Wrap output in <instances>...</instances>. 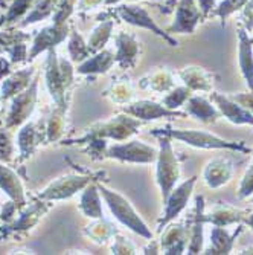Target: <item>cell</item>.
<instances>
[{"mask_svg":"<svg viewBox=\"0 0 253 255\" xmlns=\"http://www.w3.org/2000/svg\"><path fill=\"white\" fill-rule=\"evenodd\" d=\"M157 136H168L177 141L195 147V148H204V150H232L240 153H249L250 148L244 145V142H231L226 139L204 131V130H172V128H162L159 131H154Z\"/></svg>","mask_w":253,"mask_h":255,"instance_id":"1","label":"cell"},{"mask_svg":"<svg viewBox=\"0 0 253 255\" xmlns=\"http://www.w3.org/2000/svg\"><path fill=\"white\" fill-rule=\"evenodd\" d=\"M180 177V165L174 154L171 141L168 136H160V153L157 159V183L162 190L164 202L168 199L171 191Z\"/></svg>","mask_w":253,"mask_h":255,"instance_id":"2","label":"cell"},{"mask_svg":"<svg viewBox=\"0 0 253 255\" xmlns=\"http://www.w3.org/2000/svg\"><path fill=\"white\" fill-rule=\"evenodd\" d=\"M99 191L104 196V199L107 200L114 217H116L121 223H124L130 229H133L134 233H137L139 236H144L145 239L153 237L151 231L147 228V225L142 222V219L136 214V211L131 208V205L122 196H119L118 193H113L104 187H99Z\"/></svg>","mask_w":253,"mask_h":255,"instance_id":"3","label":"cell"},{"mask_svg":"<svg viewBox=\"0 0 253 255\" xmlns=\"http://www.w3.org/2000/svg\"><path fill=\"white\" fill-rule=\"evenodd\" d=\"M195 182H197V177L194 176V177L185 180L183 183H180L175 190L171 191L168 199L164 202L165 203V211H164L162 219L159 220L160 228H164L165 225H168L171 220H174L183 210H185L188 202H189V197L192 194Z\"/></svg>","mask_w":253,"mask_h":255,"instance_id":"4","label":"cell"},{"mask_svg":"<svg viewBox=\"0 0 253 255\" xmlns=\"http://www.w3.org/2000/svg\"><path fill=\"white\" fill-rule=\"evenodd\" d=\"M211 100L215 103L217 109L227 121H231L232 124L237 126L249 124L253 127V113L246 107H243L240 103H237L234 98H229L223 94H218V92H212Z\"/></svg>","mask_w":253,"mask_h":255,"instance_id":"5","label":"cell"},{"mask_svg":"<svg viewBox=\"0 0 253 255\" xmlns=\"http://www.w3.org/2000/svg\"><path fill=\"white\" fill-rule=\"evenodd\" d=\"M234 171L235 168L231 160L224 157H215L211 162H208V165L204 167L203 179L209 188L217 190L231 182Z\"/></svg>","mask_w":253,"mask_h":255,"instance_id":"6","label":"cell"},{"mask_svg":"<svg viewBox=\"0 0 253 255\" xmlns=\"http://www.w3.org/2000/svg\"><path fill=\"white\" fill-rule=\"evenodd\" d=\"M108 156L121 159V160H128V162H153L157 153L151 147L134 141L131 144L116 145L110 148Z\"/></svg>","mask_w":253,"mask_h":255,"instance_id":"7","label":"cell"},{"mask_svg":"<svg viewBox=\"0 0 253 255\" xmlns=\"http://www.w3.org/2000/svg\"><path fill=\"white\" fill-rule=\"evenodd\" d=\"M87 182H88V177H81V176L61 177L57 182H54L51 187L41 194V197L43 199H64V197H71L80 188H83Z\"/></svg>","mask_w":253,"mask_h":255,"instance_id":"8","label":"cell"},{"mask_svg":"<svg viewBox=\"0 0 253 255\" xmlns=\"http://www.w3.org/2000/svg\"><path fill=\"white\" fill-rule=\"evenodd\" d=\"M246 214V211H241L231 205L217 203L209 213H204V220L206 223H212L214 226H227L237 222H243Z\"/></svg>","mask_w":253,"mask_h":255,"instance_id":"9","label":"cell"},{"mask_svg":"<svg viewBox=\"0 0 253 255\" xmlns=\"http://www.w3.org/2000/svg\"><path fill=\"white\" fill-rule=\"evenodd\" d=\"M198 20H200V11L197 9L194 0H181L178 3L175 23L171 26V31L192 32Z\"/></svg>","mask_w":253,"mask_h":255,"instance_id":"10","label":"cell"},{"mask_svg":"<svg viewBox=\"0 0 253 255\" xmlns=\"http://www.w3.org/2000/svg\"><path fill=\"white\" fill-rule=\"evenodd\" d=\"M130 113L136 115L142 120H159V118H169V117H185L186 113H181L177 110H171L167 106H160L151 101H141V103H136L128 109Z\"/></svg>","mask_w":253,"mask_h":255,"instance_id":"11","label":"cell"},{"mask_svg":"<svg viewBox=\"0 0 253 255\" xmlns=\"http://www.w3.org/2000/svg\"><path fill=\"white\" fill-rule=\"evenodd\" d=\"M204 197L198 196L195 199V213L192 219V228L189 234L188 254H200L203 249V226H204Z\"/></svg>","mask_w":253,"mask_h":255,"instance_id":"12","label":"cell"},{"mask_svg":"<svg viewBox=\"0 0 253 255\" xmlns=\"http://www.w3.org/2000/svg\"><path fill=\"white\" fill-rule=\"evenodd\" d=\"M186 115H191L201 123H215L221 117L217 106H212V103L203 97H189L186 104Z\"/></svg>","mask_w":253,"mask_h":255,"instance_id":"13","label":"cell"},{"mask_svg":"<svg viewBox=\"0 0 253 255\" xmlns=\"http://www.w3.org/2000/svg\"><path fill=\"white\" fill-rule=\"evenodd\" d=\"M240 69L241 74L253 92V51H252V40H249L244 29H240V51H238Z\"/></svg>","mask_w":253,"mask_h":255,"instance_id":"14","label":"cell"},{"mask_svg":"<svg viewBox=\"0 0 253 255\" xmlns=\"http://www.w3.org/2000/svg\"><path fill=\"white\" fill-rule=\"evenodd\" d=\"M180 77L191 90L212 92L214 75L211 72H206L201 67H185L180 72Z\"/></svg>","mask_w":253,"mask_h":255,"instance_id":"15","label":"cell"},{"mask_svg":"<svg viewBox=\"0 0 253 255\" xmlns=\"http://www.w3.org/2000/svg\"><path fill=\"white\" fill-rule=\"evenodd\" d=\"M243 231V226L238 228L237 233L229 234L223 226H214L211 233V246L204 251V254H229L232 251L234 242L238 237V234Z\"/></svg>","mask_w":253,"mask_h":255,"instance_id":"16","label":"cell"},{"mask_svg":"<svg viewBox=\"0 0 253 255\" xmlns=\"http://www.w3.org/2000/svg\"><path fill=\"white\" fill-rule=\"evenodd\" d=\"M188 246V231L183 225H172L162 237L165 254H183Z\"/></svg>","mask_w":253,"mask_h":255,"instance_id":"17","label":"cell"},{"mask_svg":"<svg viewBox=\"0 0 253 255\" xmlns=\"http://www.w3.org/2000/svg\"><path fill=\"white\" fill-rule=\"evenodd\" d=\"M35 87H37V84L34 83L31 90H28L23 95L17 97V100L14 101V107L11 110V115H9V126L20 124L28 117V113H31V110L34 107L32 104L35 101Z\"/></svg>","mask_w":253,"mask_h":255,"instance_id":"18","label":"cell"},{"mask_svg":"<svg viewBox=\"0 0 253 255\" xmlns=\"http://www.w3.org/2000/svg\"><path fill=\"white\" fill-rule=\"evenodd\" d=\"M0 187H2L14 202H23V190L18 177L6 167L0 165Z\"/></svg>","mask_w":253,"mask_h":255,"instance_id":"19","label":"cell"},{"mask_svg":"<svg viewBox=\"0 0 253 255\" xmlns=\"http://www.w3.org/2000/svg\"><path fill=\"white\" fill-rule=\"evenodd\" d=\"M81 208L90 217H101V205H99L95 187H90L85 190V193L81 199Z\"/></svg>","mask_w":253,"mask_h":255,"instance_id":"20","label":"cell"},{"mask_svg":"<svg viewBox=\"0 0 253 255\" xmlns=\"http://www.w3.org/2000/svg\"><path fill=\"white\" fill-rule=\"evenodd\" d=\"M113 58L110 57V54H102V55H98L95 58L88 60L87 63H84L78 72L80 74H90V72H104L110 67Z\"/></svg>","mask_w":253,"mask_h":255,"instance_id":"21","label":"cell"},{"mask_svg":"<svg viewBox=\"0 0 253 255\" xmlns=\"http://www.w3.org/2000/svg\"><path fill=\"white\" fill-rule=\"evenodd\" d=\"M61 31H64V29H61ZM61 31H57V28H55V29H44V31L40 34V37L37 38V41H35L34 51H32V57H34L35 54H38L40 51L46 49L48 46H51V44H54V43H57V41H61L63 37L66 35V34H60V35H58V32H61Z\"/></svg>","mask_w":253,"mask_h":255,"instance_id":"22","label":"cell"},{"mask_svg":"<svg viewBox=\"0 0 253 255\" xmlns=\"http://www.w3.org/2000/svg\"><path fill=\"white\" fill-rule=\"evenodd\" d=\"M191 97V89L188 86L185 87H175L171 94L164 100V104L171 109V110H175L177 107H180L185 101H188Z\"/></svg>","mask_w":253,"mask_h":255,"instance_id":"23","label":"cell"},{"mask_svg":"<svg viewBox=\"0 0 253 255\" xmlns=\"http://www.w3.org/2000/svg\"><path fill=\"white\" fill-rule=\"evenodd\" d=\"M28 84V72H20L3 84V97H9Z\"/></svg>","mask_w":253,"mask_h":255,"instance_id":"24","label":"cell"},{"mask_svg":"<svg viewBox=\"0 0 253 255\" xmlns=\"http://www.w3.org/2000/svg\"><path fill=\"white\" fill-rule=\"evenodd\" d=\"M252 194H253V165H250L249 170L244 173L237 196H238V199H247Z\"/></svg>","mask_w":253,"mask_h":255,"instance_id":"25","label":"cell"},{"mask_svg":"<svg viewBox=\"0 0 253 255\" xmlns=\"http://www.w3.org/2000/svg\"><path fill=\"white\" fill-rule=\"evenodd\" d=\"M172 77L169 75V72H167V71H160L157 75H156V78H154V81H153V89H156V90H168V89H171L172 87Z\"/></svg>","mask_w":253,"mask_h":255,"instance_id":"26","label":"cell"},{"mask_svg":"<svg viewBox=\"0 0 253 255\" xmlns=\"http://www.w3.org/2000/svg\"><path fill=\"white\" fill-rule=\"evenodd\" d=\"M246 2H247V0H224V2L218 8L220 17L224 20L229 14H232L234 11H237L238 8H241Z\"/></svg>","mask_w":253,"mask_h":255,"instance_id":"27","label":"cell"},{"mask_svg":"<svg viewBox=\"0 0 253 255\" xmlns=\"http://www.w3.org/2000/svg\"><path fill=\"white\" fill-rule=\"evenodd\" d=\"M55 3V0H43V3L38 5V8L34 11V14H31V17L28 18V21H35V18H41L44 17L46 14H49L51 12V8Z\"/></svg>","mask_w":253,"mask_h":255,"instance_id":"28","label":"cell"},{"mask_svg":"<svg viewBox=\"0 0 253 255\" xmlns=\"http://www.w3.org/2000/svg\"><path fill=\"white\" fill-rule=\"evenodd\" d=\"M232 98L253 113V92L252 94H238V95H234Z\"/></svg>","mask_w":253,"mask_h":255,"instance_id":"29","label":"cell"},{"mask_svg":"<svg viewBox=\"0 0 253 255\" xmlns=\"http://www.w3.org/2000/svg\"><path fill=\"white\" fill-rule=\"evenodd\" d=\"M28 2H31V0H17V2L14 3V6L11 8L9 18L17 17V15H20L21 12H25V11H26V6H28Z\"/></svg>","mask_w":253,"mask_h":255,"instance_id":"30","label":"cell"},{"mask_svg":"<svg viewBox=\"0 0 253 255\" xmlns=\"http://www.w3.org/2000/svg\"><path fill=\"white\" fill-rule=\"evenodd\" d=\"M5 153H9V142L5 134H0V156H5Z\"/></svg>","mask_w":253,"mask_h":255,"instance_id":"31","label":"cell"},{"mask_svg":"<svg viewBox=\"0 0 253 255\" xmlns=\"http://www.w3.org/2000/svg\"><path fill=\"white\" fill-rule=\"evenodd\" d=\"M214 6V0H200V8L203 14H208Z\"/></svg>","mask_w":253,"mask_h":255,"instance_id":"32","label":"cell"},{"mask_svg":"<svg viewBox=\"0 0 253 255\" xmlns=\"http://www.w3.org/2000/svg\"><path fill=\"white\" fill-rule=\"evenodd\" d=\"M243 222H244L249 228L253 229V213H252V214H246V217L243 219Z\"/></svg>","mask_w":253,"mask_h":255,"instance_id":"33","label":"cell"},{"mask_svg":"<svg viewBox=\"0 0 253 255\" xmlns=\"http://www.w3.org/2000/svg\"><path fill=\"white\" fill-rule=\"evenodd\" d=\"M252 43H253V40H252Z\"/></svg>","mask_w":253,"mask_h":255,"instance_id":"34","label":"cell"},{"mask_svg":"<svg viewBox=\"0 0 253 255\" xmlns=\"http://www.w3.org/2000/svg\"><path fill=\"white\" fill-rule=\"evenodd\" d=\"M252 202H253V199H252Z\"/></svg>","mask_w":253,"mask_h":255,"instance_id":"35","label":"cell"}]
</instances>
